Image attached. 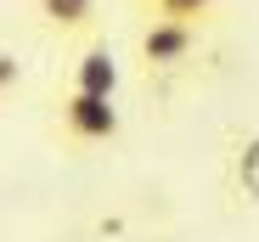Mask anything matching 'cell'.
Segmentation results:
<instances>
[{
  "mask_svg": "<svg viewBox=\"0 0 259 242\" xmlns=\"http://www.w3.org/2000/svg\"><path fill=\"white\" fill-rule=\"evenodd\" d=\"M51 130H57V141L73 147V152L113 147V141L124 135L118 96H96V90H73V85H62V90H57V107H51Z\"/></svg>",
  "mask_w": 259,
  "mask_h": 242,
  "instance_id": "1",
  "label": "cell"
},
{
  "mask_svg": "<svg viewBox=\"0 0 259 242\" xmlns=\"http://www.w3.org/2000/svg\"><path fill=\"white\" fill-rule=\"evenodd\" d=\"M197 45H203V23H175V17H147L141 34H136V57L147 68V79H175L197 62Z\"/></svg>",
  "mask_w": 259,
  "mask_h": 242,
  "instance_id": "2",
  "label": "cell"
},
{
  "mask_svg": "<svg viewBox=\"0 0 259 242\" xmlns=\"http://www.w3.org/2000/svg\"><path fill=\"white\" fill-rule=\"evenodd\" d=\"M39 34L62 39V45H84L102 34V0H28Z\"/></svg>",
  "mask_w": 259,
  "mask_h": 242,
  "instance_id": "3",
  "label": "cell"
},
{
  "mask_svg": "<svg viewBox=\"0 0 259 242\" xmlns=\"http://www.w3.org/2000/svg\"><path fill=\"white\" fill-rule=\"evenodd\" d=\"M118 79H124V68H118V57H113L107 39H84V45L73 51V62H68V85L73 90L118 96Z\"/></svg>",
  "mask_w": 259,
  "mask_h": 242,
  "instance_id": "4",
  "label": "cell"
},
{
  "mask_svg": "<svg viewBox=\"0 0 259 242\" xmlns=\"http://www.w3.org/2000/svg\"><path fill=\"white\" fill-rule=\"evenodd\" d=\"M220 0H136L141 17H175V23H208Z\"/></svg>",
  "mask_w": 259,
  "mask_h": 242,
  "instance_id": "5",
  "label": "cell"
},
{
  "mask_svg": "<svg viewBox=\"0 0 259 242\" xmlns=\"http://www.w3.org/2000/svg\"><path fill=\"white\" fill-rule=\"evenodd\" d=\"M231 169H237V180H242L248 191H259V135H253L248 147H237V164H231Z\"/></svg>",
  "mask_w": 259,
  "mask_h": 242,
  "instance_id": "6",
  "label": "cell"
},
{
  "mask_svg": "<svg viewBox=\"0 0 259 242\" xmlns=\"http://www.w3.org/2000/svg\"><path fill=\"white\" fill-rule=\"evenodd\" d=\"M17 85H23V62H17L12 51H0V96L17 90Z\"/></svg>",
  "mask_w": 259,
  "mask_h": 242,
  "instance_id": "7",
  "label": "cell"
}]
</instances>
